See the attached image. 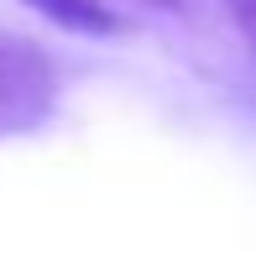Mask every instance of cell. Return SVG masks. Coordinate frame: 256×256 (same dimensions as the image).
Segmentation results:
<instances>
[{
	"label": "cell",
	"mask_w": 256,
	"mask_h": 256,
	"mask_svg": "<svg viewBox=\"0 0 256 256\" xmlns=\"http://www.w3.org/2000/svg\"><path fill=\"white\" fill-rule=\"evenodd\" d=\"M152 6H168V10H172V6H178V0H152Z\"/></svg>",
	"instance_id": "obj_4"
},
{
	"label": "cell",
	"mask_w": 256,
	"mask_h": 256,
	"mask_svg": "<svg viewBox=\"0 0 256 256\" xmlns=\"http://www.w3.org/2000/svg\"><path fill=\"white\" fill-rule=\"evenodd\" d=\"M63 78L48 48L0 26V136H32L52 120Z\"/></svg>",
	"instance_id": "obj_1"
},
{
	"label": "cell",
	"mask_w": 256,
	"mask_h": 256,
	"mask_svg": "<svg viewBox=\"0 0 256 256\" xmlns=\"http://www.w3.org/2000/svg\"><path fill=\"white\" fill-rule=\"evenodd\" d=\"M230 6V21H236V32L246 37V48L256 52V0H225Z\"/></svg>",
	"instance_id": "obj_3"
},
{
	"label": "cell",
	"mask_w": 256,
	"mask_h": 256,
	"mask_svg": "<svg viewBox=\"0 0 256 256\" xmlns=\"http://www.w3.org/2000/svg\"><path fill=\"white\" fill-rule=\"evenodd\" d=\"M21 6H32L37 16H48L68 32H84V37H115L120 32V16L104 0H21Z\"/></svg>",
	"instance_id": "obj_2"
}]
</instances>
